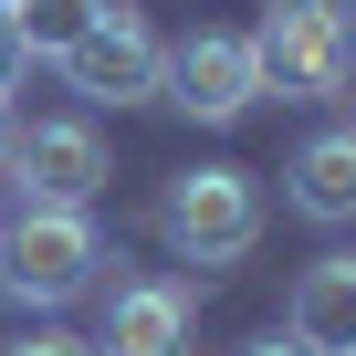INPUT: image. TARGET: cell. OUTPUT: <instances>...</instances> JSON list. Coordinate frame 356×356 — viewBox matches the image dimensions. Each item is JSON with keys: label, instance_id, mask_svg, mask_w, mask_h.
I'll list each match as a JSON object with an SVG mask.
<instances>
[{"label": "cell", "instance_id": "obj_1", "mask_svg": "<svg viewBox=\"0 0 356 356\" xmlns=\"http://www.w3.org/2000/svg\"><path fill=\"white\" fill-rule=\"evenodd\" d=\"M157 231L189 273H231L252 241H262V189L252 168H178L168 200H157Z\"/></svg>", "mask_w": 356, "mask_h": 356}, {"label": "cell", "instance_id": "obj_2", "mask_svg": "<svg viewBox=\"0 0 356 356\" xmlns=\"http://www.w3.org/2000/svg\"><path fill=\"white\" fill-rule=\"evenodd\" d=\"M95 262H105V231L95 210H22L0 231V293L22 314H53L74 293H95Z\"/></svg>", "mask_w": 356, "mask_h": 356}, {"label": "cell", "instance_id": "obj_3", "mask_svg": "<svg viewBox=\"0 0 356 356\" xmlns=\"http://www.w3.org/2000/svg\"><path fill=\"white\" fill-rule=\"evenodd\" d=\"M252 63H262V95H283V105H335V95L356 84V32L325 22L314 0H262Z\"/></svg>", "mask_w": 356, "mask_h": 356}, {"label": "cell", "instance_id": "obj_4", "mask_svg": "<svg viewBox=\"0 0 356 356\" xmlns=\"http://www.w3.org/2000/svg\"><path fill=\"white\" fill-rule=\"evenodd\" d=\"M11 189H22V210H95V189H105V136L84 126V115H42V126H11Z\"/></svg>", "mask_w": 356, "mask_h": 356}, {"label": "cell", "instance_id": "obj_5", "mask_svg": "<svg viewBox=\"0 0 356 356\" xmlns=\"http://www.w3.org/2000/svg\"><path fill=\"white\" fill-rule=\"evenodd\" d=\"M63 84H74L84 105H157V84H168V42H157L136 11H95L84 42L63 53Z\"/></svg>", "mask_w": 356, "mask_h": 356}, {"label": "cell", "instance_id": "obj_6", "mask_svg": "<svg viewBox=\"0 0 356 356\" xmlns=\"http://www.w3.org/2000/svg\"><path fill=\"white\" fill-rule=\"evenodd\" d=\"M178 115H200V126H241L262 105V63H252V32H189V42H168V84H157Z\"/></svg>", "mask_w": 356, "mask_h": 356}, {"label": "cell", "instance_id": "obj_7", "mask_svg": "<svg viewBox=\"0 0 356 356\" xmlns=\"http://www.w3.org/2000/svg\"><path fill=\"white\" fill-rule=\"evenodd\" d=\"M189 335H200L189 283H178V273H126V283L105 293V325H95L84 346H95V356H189Z\"/></svg>", "mask_w": 356, "mask_h": 356}, {"label": "cell", "instance_id": "obj_8", "mask_svg": "<svg viewBox=\"0 0 356 356\" xmlns=\"http://www.w3.org/2000/svg\"><path fill=\"white\" fill-rule=\"evenodd\" d=\"M283 200L314 220V231H346L356 220V126H314L283 168Z\"/></svg>", "mask_w": 356, "mask_h": 356}, {"label": "cell", "instance_id": "obj_9", "mask_svg": "<svg viewBox=\"0 0 356 356\" xmlns=\"http://www.w3.org/2000/svg\"><path fill=\"white\" fill-rule=\"evenodd\" d=\"M283 335H304L314 356H356V252L304 262V283L283 304Z\"/></svg>", "mask_w": 356, "mask_h": 356}, {"label": "cell", "instance_id": "obj_10", "mask_svg": "<svg viewBox=\"0 0 356 356\" xmlns=\"http://www.w3.org/2000/svg\"><path fill=\"white\" fill-rule=\"evenodd\" d=\"M105 11V0H11V11H0V22H11V42L32 53V63H63L74 42H84V22Z\"/></svg>", "mask_w": 356, "mask_h": 356}, {"label": "cell", "instance_id": "obj_11", "mask_svg": "<svg viewBox=\"0 0 356 356\" xmlns=\"http://www.w3.org/2000/svg\"><path fill=\"white\" fill-rule=\"evenodd\" d=\"M0 356H95V346H84V335H53V325H42V335H22V346H0Z\"/></svg>", "mask_w": 356, "mask_h": 356}, {"label": "cell", "instance_id": "obj_12", "mask_svg": "<svg viewBox=\"0 0 356 356\" xmlns=\"http://www.w3.org/2000/svg\"><path fill=\"white\" fill-rule=\"evenodd\" d=\"M231 356H314V346H304V335H283V325H262V335H241Z\"/></svg>", "mask_w": 356, "mask_h": 356}, {"label": "cell", "instance_id": "obj_13", "mask_svg": "<svg viewBox=\"0 0 356 356\" xmlns=\"http://www.w3.org/2000/svg\"><path fill=\"white\" fill-rule=\"evenodd\" d=\"M22 74H32V53L11 42V22H0V105H11V84H22Z\"/></svg>", "mask_w": 356, "mask_h": 356}, {"label": "cell", "instance_id": "obj_14", "mask_svg": "<svg viewBox=\"0 0 356 356\" xmlns=\"http://www.w3.org/2000/svg\"><path fill=\"white\" fill-rule=\"evenodd\" d=\"M314 11H325V22H346V32H356V0H314Z\"/></svg>", "mask_w": 356, "mask_h": 356}, {"label": "cell", "instance_id": "obj_15", "mask_svg": "<svg viewBox=\"0 0 356 356\" xmlns=\"http://www.w3.org/2000/svg\"><path fill=\"white\" fill-rule=\"evenodd\" d=\"M0 157H11V105H0Z\"/></svg>", "mask_w": 356, "mask_h": 356}, {"label": "cell", "instance_id": "obj_16", "mask_svg": "<svg viewBox=\"0 0 356 356\" xmlns=\"http://www.w3.org/2000/svg\"><path fill=\"white\" fill-rule=\"evenodd\" d=\"M0 11H11V0H0Z\"/></svg>", "mask_w": 356, "mask_h": 356}]
</instances>
